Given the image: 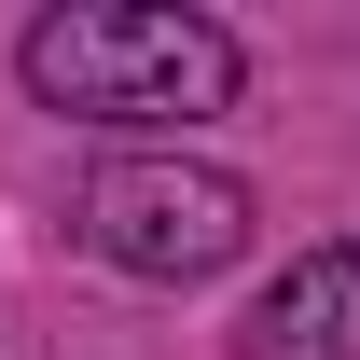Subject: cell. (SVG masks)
I'll return each instance as SVG.
<instances>
[{"mask_svg": "<svg viewBox=\"0 0 360 360\" xmlns=\"http://www.w3.org/2000/svg\"><path fill=\"white\" fill-rule=\"evenodd\" d=\"M236 84H250L236 28L180 0H70L28 28V97L70 125H194V111H236Z\"/></svg>", "mask_w": 360, "mask_h": 360, "instance_id": "obj_1", "label": "cell"}, {"mask_svg": "<svg viewBox=\"0 0 360 360\" xmlns=\"http://www.w3.org/2000/svg\"><path fill=\"white\" fill-rule=\"evenodd\" d=\"M84 250L111 277H222L250 250V180L222 167H180V153H125V167L84 180Z\"/></svg>", "mask_w": 360, "mask_h": 360, "instance_id": "obj_2", "label": "cell"}, {"mask_svg": "<svg viewBox=\"0 0 360 360\" xmlns=\"http://www.w3.org/2000/svg\"><path fill=\"white\" fill-rule=\"evenodd\" d=\"M236 347H250V360H360V236L305 250L264 305L236 319Z\"/></svg>", "mask_w": 360, "mask_h": 360, "instance_id": "obj_3", "label": "cell"}]
</instances>
